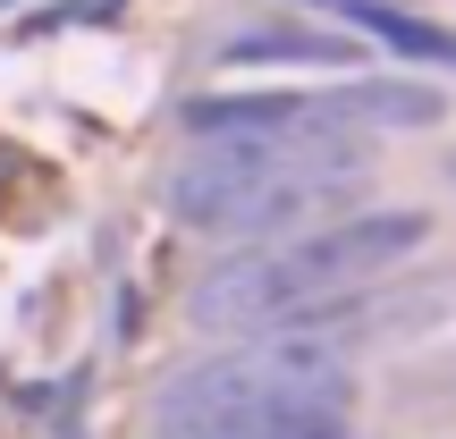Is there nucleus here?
I'll return each mask as SVG.
<instances>
[{
  "instance_id": "f257e3e1",
  "label": "nucleus",
  "mask_w": 456,
  "mask_h": 439,
  "mask_svg": "<svg viewBox=\"0 0 456 439\" xmlns=\"http://www.w3.org/2000/svg\"><path fill=\"white\" fill-rule=\"evenodd\" d=\"M346 355L305 321L254 329L237 355L178 372L152 406L161 439H288V431H346Z\"/></svg>"
},
{
  "instance_id": "f03ea898",
  "label": "nucleus",
  "mask_w": 456,
  "mask_h": 439,
  "mask_svg": "<svg viewBox=\"0 0 456 439\" xmlns=\"http://www.w3.org/2000/svg\"><path fill=\"white\" fill-rule=\"evenodd\" d=\"M363 178V135H203L161 178V203L195 237H279L305 228L338 186Z\"/></svg>"
},
{
  "instance_id": "7ed1b4c3",
  "label": "nucleus",
  "mask_w": 456,
  "mask_h": 439,
  "mask_svg": "<svg viewBox=\"0 0 456 439\" xmlns=\"http://www.w3.org/2000/svg\"><path fill=\"white\" fill-rule=\"evenodd\" d=\"M431 237L423 212H363V220H330V228H305V237H279V245H254V254H228L195 279L186 313L195 329H279V321H313L330 313L346 288L380 279L389 262H406L414 245Z\"/></svg>"
},
{
  "instance_id": "20e7f679",
  "label": "nucleus",
  "mask_w": 456,
  "mask_h": 439,
  "mask_svg": "<svg viewBox=\"0 0 456 439\" xmlns=\"http://www.w3.org/2000/svg\"><path fill=\"white\" fill-rule=\"evenodd\" d=\"M330 118L338 127H440L448 102L431 93V85H397V77H363V85H338V93H322Z\"/></svg>"
},
{
  "instance_id": "39448f33",
  "label": "nucleus",
  "mask_w": 456,
  "mask_h": 439,
  "mask_svg": "<svg viewBox=\"0 0 456 439\" xmlns=\"http://www.w3.org/2000/svg\"><path fill=\"white\" fill-rule=\"evenodd\" d=\"M228 68H346L355 43L346 34H288V26H254V34H228L220 43Z\"/></svg>"
},
{
  "instance_id": "423d86ee",
  "label": "nucleus",
  "mask_w": 456,
  "mask_h": 439,
  "mask_svg": "<svg viewBox=\"0 0 456 439\" xmlns=\"http://www.w3.org/2000/svg\"><path fill=\"white\" fill-rule=\"evenodd\" d=\"M346 26H363L372 43H389L397 60H440L456 68V26H431V17H406V9H389V0H346Z\"/></svg>"
},
{
  "instance_id": "0eeeda50",
  "label": "nucleus",
  "mask_w": 456,
  "mask_h": 439,
  "mask_svg": "<svg viewBox=\"0 0 456 439\" xmlns=\"http://www.w3.org/2000/svg\"><path fill=\"white\" fill-rule=\"evenodd\" d=\"M288 439H346V431H288Z\"/></svg>"
}]
</instances>
